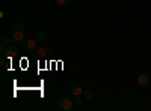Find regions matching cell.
Segmentation results:
<instances>
[{"label": "cell", "instance_id": "6da1fadb", "mask_svg": "<svg viewBox=\"0 0 151 111\" xmlns=\"http://www.w3.org/2000/svg\"><path fill=\"white\" fill-rule=\"evenodd\" d=\"M12 41L17 45H21V44H26V36H24L23 30H12V35H11Z\"/></svg>", "mask_w": 151, "mask_h": 111}, {"label": "cell", "instance_id": "7a4b0ae2", "mask_svg": "<svg viewBox=\"0 0 151 111\" xmlns=\"http://www.w3.org/2000/svg\"><path fill=\"white\" fill-rule=\"evenodd\" d=\"M58 105H59V108H60V110H64V111H70V110L73 108L74 102H73V99H70V98L62 96L60 99L58 101Z\"/></svg>", "mask_w": 151, "mask_h": 111}, {"label": "cell", "instance_id": "3957f363", "mask_svg": "<svg viewBox=\"0 0 151 111\" xmlns=\"http://www.w3.org/2000/svg\"><path fill=\"white\" fill-rule=\"evenodd\" d=\"M26 51L29 53V54H32V53H35L36 51V47H38V41L35 39V38H32V39H27L26 41Z\"/></svg>", "mask_w": 151, "mask_h": 111}, {"label": "cell", "instance_id": "277c9868", "mask_svg": "<svg viewBox=\"0 0 151 111\" xmlns=\"http://www.w3.org/2000/svg\"><path fill=\"white\" fill-rule=\"evenodd\" d=\"M137 84H139L141 87H148L150 86V77L147 74H141V75L137 77Z\"/></svg>", "mask_w": 151, "mask_h": 111}, {"label": "cell", "instance_id": "5b68a950", "mask_svg": "<svg viewBox=\"0 0 151 111\" xmlns=\"http://www.w3.org/2000/svg\"><path fill=\"white\" fill-rule=\"evenodd\" d=\"M70 90H71V93L74 95V96H82L83 95V89H82V86L80 84H73L71 87H70Z\"/></svg>", "mask_w": 151, "mask_h": 111}, {"label": "cell", "instance_id": "8992f818", "mask_svg": "<svg viewBox=\"0 0 151 111\" xmlns=\"http://www.w3.org/2000/svg\"><path fill=\"white\" fill-rule=\"evenodd\" d=\"M3 53L11 59V57H14V56H17V54H18V50H17V47L9 45V47H6V48H5V51H3Z\"/></svg>", "mask_w": 151, "mask_h": 111}, {"label": "cell", "instance_id": "52a82bcc", "mask_svg": "<svg viewBox=\"0 0 151 111\" xmlns=\"http://www.w3.org/2000/svg\"><path fill=\"white\" fill-rule=\"evenodd\" d=\"M47 36H48V33L45 30H40V32L35 33V39L38 41V44H40V42H44L47 39Z\"/></svg>", "mask_w": 151, "mask_h": 111}, {"label": "cell", "instance_id": "ba28073f", "mask_svg": "<svg viewBox=\"0 0 151 111\" xmlns=\"http://www.w3.org/2000/svg\"><path fill=\"white\" fill-rule=\"evenodd\" d=\"M38 53H40L41 56H48L50 53H52V48H40V50H38Z\"/></svg>", "mask_w": 151, "mask_h": 111}, {"label": "cell", "instance_id": "9c48e42d", "mask_svg": "<svg viewBox=\"0 0 151 111\" xmlns=\"http://www.w3.org/2000/svg\"><path fill=\"white\" fill-rule=\"evenodd\" d=\"M12 42L14 41H12V38H9V36H5V38L2 39V45H5V47H9Z\"/></svg>", "mask_w": 151, "mask_h": 111}, {"label": "cell", "instance_id": "30bf717a", "mask_svg": "<svg viewBox=\"0 0 151 111\" xmlns=\"http://www.w3.org/2000/svg\"><path fill=\"white\" fill-rule=\"evenodd\" d=\"M82 96H83V99H85V101H92V93H91V92H88V90H85Z\"/></svg>", "mask_w": 151, "mask_h": 111}, {"label": "cell", "instance_id": "8fae6325", "mask_svg": "<svg viewBox=\"0 0 151 111\" xmlns=\"http://www.w3.org/2000/svg\"><path fill=\"white\" fill-rule=\"evenodd\" d=\"M82 101H85V99H83V96H74V98H73L74 105H80V104H82Z\"/></svg>", "mask_w": 151, "mask_h": 111}, {"label": "cell", "instance_id": "7c38bea8", "mask_svg": "<svg viewBox=\"0 0 151 111\" xmlns=\"http://www.w3.org/2000/svg\"><path fill=\"white\" fill-rule=\"evenodd\" d=\"M56 2L60 5V6H68L71 3V0H56Z\"/></svg>", "mask_w": 151, "mask_h": 111}, {"label": "cell", "instance_id": "4fadbf2b", "mask_svg": "<svg viewBox=\"0 0 151 111\" xmlns=\"http://www.w3.org/2000/svg\"><path fill=\"white\" fill-rule=\"evenodd\" d=\"M20 29H23V23H21V21L15 23L14 26H12V30H20Z\"/></svg>", "mask_w": 151, "mask_h": 111}]
</instances>
